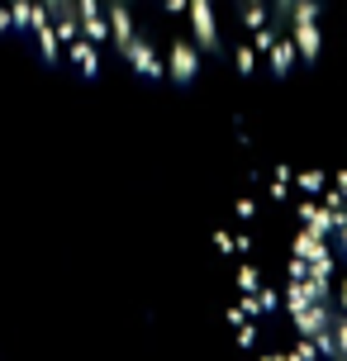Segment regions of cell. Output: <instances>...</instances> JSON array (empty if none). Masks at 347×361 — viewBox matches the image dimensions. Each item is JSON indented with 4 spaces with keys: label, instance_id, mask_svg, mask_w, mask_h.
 Instances as JSON below:
<instances>
[{
    "label": "cell",
    "instance_id": "obj_1",
    "mask_svg": "<svg viewBox=\"0 0 347 361\" xmlns=\"http://www.w3.org/2000/svg\"><path fill=\"white\" fill-rule=\"evenodd\" d=\"M0 24L147 76H257L343 48L347 0H0Z\"/></svg>",
    "mask_w": 347,
    "mask_h": 361
},
{
    "label": "cell",
    "instance_id": "obj_2",
    "mask_svg": "<svg viewBox=\"0 0 347 361\" xmlns=\"http://www.w3.org/2000/svg\"><path fill=\"white\" fill-rule=\"evenodd\" d=\"M233 281L262 361H347V152L267 185L243 219Z\"/></svg>",
    "mask_w": 347,
    "mask_h": 361
}]
</instances>
